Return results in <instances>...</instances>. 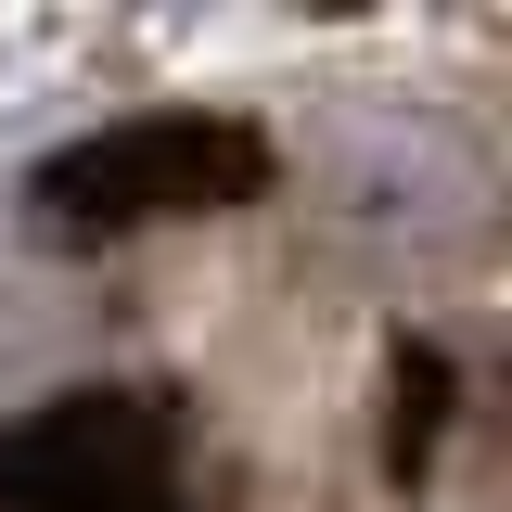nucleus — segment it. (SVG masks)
Returning <instances> with one entry per match:
<instances>
[{"label": "nucleus", "mask_w": 512, "mask_h": 512, "mask_svg": "<svg viewBox=\"0 0 512 512\" xmlns=\"http://www.w3.org/2000/svg\"><path fill=\"white\" fill-rule=\"evenodd\" d=\"M320 218L346 244H384V256L474 244L487 231V154L436 116H359L320 154Z\"/></svg>", "instance_id": "nucleus-1"}, {"label": "nucleus", "mask_w": 512, "mask_h": 512, "mask_svg": "<svg viewBox=\"0 0 512 512\" xmlns=\"http://www.w3.org/2000/svg\"><path fill=\"white\" fill-rule=\"evenodd\" d=\"M256 154L244 128H205V116H141V128H103V141H77V154H52L39 167V205L52 218H103V231H128V218H192V205H218V192H256Z\"/></svg>", "instance_id": "nucleus-2"}]
</instances>
